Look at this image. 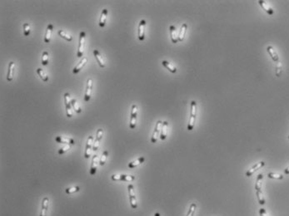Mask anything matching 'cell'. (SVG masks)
<instances>
[{
    "mask_svg": "<svg viewBox=\"0 0 289 216\" xmlns=\"http://www.w3.org/2000/svg\"><path fill=\"white\" fill-rule=\"evenodd\" d=\"M196 116H197V102L195 101H191V112H190V117L188 121V130L192 131L194 125H195Z\"/></svg>",
    "mask_w": 289,
    "mask_h": 216,
    "instance_id": "cell-1",
    "label": "cell"
},
{
    "mask_svg": "<svg viewBox=\"0 0 289 216\" xmlns=\"http://www.w3.org/2000/svg\"><path fill=\"white\" fill-rule=\"evenodd\" d=\"M268 177L270 179H275V180H282L283 179V175L281 174H277V173H273V172H270L268 174Z\"/></svg>",
    "mask_w": 289,
    "mask_h": 216,
    "instance_id": "cell-36",
    "label": "cell"
},
{
    "mask_svg": "<svg viewBox=\"0 0 289 216\" xmlns=\"http://www.w3.org/2000/svg\"><path fill=\"white\" fill-rule=\"evenodd\" d=\"M137 116H138V106L136 105H132V110H131V119H130V123H129L130 129L132 130L136 127Z\"/></svg>",
    "mask_w": 289,
    "mask_h": 216,
    "instance_id": "cell-4",
    "label": "cell"
},
{
    "mask_svg": "<svg viewBox=\"0 0 289 216\" xmlns=\"http://www.w3.org/2000/svg\"><path fill=\"white\" fill-rule=\"evenodd\" d=\"M103 129H98L97 131V136H96V139L94 142V147H93V150H94L95 152L98 150L99 148V143L101 141L102 138H103Z\"/></svg>",
    "mask_w": 289,
    "mask_h": 216,
    "instance_id": "cell-10",
    "label": "cell"
},
{
    "mask_svg": "<svg viewBox=\"0 0 289 216\" xmlns=\"http://www.w3.org/2000/svg\"><path fill=\"white\" fill-rule=\"evenodd\" d=\"M128 190H129V201H130L131 207H132V209H136L138 208V203H137L136 195H135V191H134V186L132 185H129Z\"/></svg>",
    "mask_w": 289,
    "mask_h": 216,
    "instance_id": "cell-2",
    "label": "cell"
},
{
    "mask_svg": "<svg viewBox=\"0 0 289 216\" xmlns=\"http://www.w3.org/2000/svg\"><path fill=\"white\" fill-rule=\"evenodd\" d=\"M94 55L95 57V58L97 60V62L99 64V66H101V67H105L106 66V64H105V62L103 58V57L100 54V52H98V50H94Z\"/></svg>",
    "mask_w": 289,
    "mask_h": 216,
    "instance_id": "cell-19",
    "label": "cell"
},
{
    "mask_svg": "<svg viewBox=\"0 0 289 216\" xmlns=\"http://www.w3.org/2000/svg\"><path fill=\"white\" fill-rule=\"evenodd\" d=\"M94 147V136H89L87 138V144H86V148H85V153H84V157L86 159H88L91 156L92 150Z\"/></svg>",
    "mask_w": 289,
    "mask_h": 216,
    "instance_id": "cell-7",
    "label": "cell"
},
{
    "mask_svg": "<svg viewBox=\"0 0 289 216\" xmlns=\"http://www.w3.org/2000/svg\"><path fill=\"white\" fill-rule=\"evenodd\" d=\"M52 29H53V26H52V24L50 23V24L48 25V27H47V30H46L45 37H44V42H45L46 43H49V42H50V40H51Z\"/></svg>",
    "mask_w": 289,
    "mask_h": 216,
    "instance_id": "cell-21",
    "label": "cell"
},
{
    "mask_svg": "<svg viewBox=\"0 0 289 216\" xmlns=\"http://www.w3.org/2000/svg\"><path fill=\"white\" fill-rule=\"evenodd\" d=\"M145 26H146V21L141 20L138 25V39L140 41H143L145 39Z\"/></svg>",
    "mask_w": 289,
    "mask_h": 216,
    "instance_id": "cell-12",
    "label": "cell"
},
{
    "mask_svg": "<svg viewBox=\"0 0 289 216\" xmlns=\"http://www.w3.org/2000/svg\"><path fill=\"white\" fill-rule=\"evenodd\" d=\"M259 215L260 216H268V213L266 211V209H259Z\"/></svg>",
    "mask_w": 289,
    "mask_h": 216,
    "instance_id": "cell-41",
    "label": "cell"
},
{
    "mask_svg": "<svg viewBox=\"0 0 289 216\" xmlns=\"http://www.w3.org/2000/svg\"><path fill=\"white\" fill-rule=\"evenodd\" d=\"M162 65L165 66L169 72H171L172 73H177V68L175 67L173 64H171L170 63H168L167 61H163L162 62Z\"/></svg>",
    "mask_w": 289,
    "mask_h": 216,
    "instance_id": "cell-27",
    "label": "cell"
},
{
    "mask_svg": "<svg viewBox=\"0 0 289 216\" xmlns=\"http://www.w3.org/2000/svg\"><path fill=\"white\" fill-rule=\"evenodd\" d=\"M256 195L258 197V203L261 205H264L265 203H266V199H265L264 195H263V193L262 191V190H256Z\"/></svg>",
    "mask_w": 289,
    "mask_h": 216,
    "instance_id": "cell-29",
    "label": "cell"
},
{
    "mask_svg": "<svg viewBox=\"0 0 289 216\" xmlns=\"http://www.w3.org/2000/svg\"><path fill=\"white\" fill-rule=\"evenodd\" d=\"M87 62V57H84V58H83V59L80 61V63H78V65H77V66H75L74 68H73V73H74V74L78 73L80 72L81 70H82V68H83V67H84V66L86 65Z\"/></svg>",
    "mask_w": 289,
    "mask_h": 216,
    "instance_id": "cell-22",
    "label": "cell"
},
{
    "mask_svg": "<svg viewBox=\"0 0 289 216\" xmlns=\"http://www.w3.org/2000/svg\"><path fill=\"white\" fill-rule=\"evenodd\" d=\"M49 205V199L48 197H44L42 200L41 205V211H40V216H47L48 209Z\"/></svg>",
    "mask_w": 289,
    "mask_h": 216,
    "instance_id": "cell-13",
    "label": "cell"
},
{
    "mask_svg": "<svg viewBox=\"0 0 289 216\" xmlns=\"http://www.w3.org/2000/svg\"><path fill=\"white\" fill-rule=\"evenodd\" d=\"M98 155H94L92 159V163H91L90 166V174L91 175H94L97 172V168H98Z\"/></svg>",
    "mask_w": 289,
    "mask_h": 216,
    "instance_id": "cell-15",
    "label": "cell"
},
{
    "mask_svg": "<svg viewBox=\"0 0 289 216\" xmlns=\"http://www.w3.org/2000/svg\"><path fill=\"white\" fill-rule=\"evenodd\" d=\"M275 73L276 76L278 77H281V75L282 73V63H280V61L278 62V63H276V66H275Z\"/></svg>",
    "mask_w": 289,
    "mask_h": 216,
    "instance_id": "cell-31",
    "label": "cell"
},
{
    "mask_svg": "<svg viewBox=\"0 0 289 216\" xmlns=\"http://www.w3.org/2000/svg\"><path fill=\"white\" fill-rule=\"evenodd\" d=\"M107 15H108V9L104 8L103 10L102 11L101 17H100V20H99V26L101 28H103L106 24V20H107Z\"/></svg>",
    "mask_w": 289,
    "mask_h": 216,
    "instance_id": "cell-25",
    "label": "cell"
},
{
    "mask_svg": "<svg viewBox=\"0 0 289 216\" xmlns=\"http://www.w3.org/2000/svg\"><path fill=\"white\" fill-rule=\"evenodd\" d=\"M112 180L114 181H127L131 182L135 180V176L128 174H113Z\"/></svg>",
    "mask_w": 289,
    "mask_h": 216,
    "instance_id": "cell-3",
    "label": "cell"
},
{
    "mask_svg": "<svg viewBox=\"0 0 289 216\" xmlns=\"http://www.w3.org/2000/svg\"><path fill=\"white\" fill-rule=\"evenodd\" d=\"M85 38L86 34L84 32H81L80 36H79V44H78V50L77 52V57H82L84 55V43H85Z\"/></svg>",
    "mask_w": 289,
    "mask_h": 216,
    "instance_id": "cell-5",
    "label": "cell"
},
{
    "mask_svg": "<svg viewBox=\"0 0 289 216\" xmlns=\"http://www.w3.org/2000/svg\"><path fill=\"white\" fill-rule=\"evenodd\" d=\"M167 127H168V123H167V122L165 121V122H163V127H162L160 133V139L162 140H164L167 138Z\"/></svg>",
    "mask_w": 289,
    "mask_h": 216,
    "instance_id": "cell-23",
    "label": "cell"
},
{
    "mask_svg": "<svg viewBox=\"0 0 289 216\" xmlns=\"http://www.w3.org/2000/svg\"><path fill=\"white\" fill-rule=\"evenodd\" d=\"M43 58H42V64L43 66H47L48 63H49V54L48 52H43Z\"/></svg>",
    "mask_w": 289,
    "mask_h": 216,
    "instance_id": "cell-37",
    "label": "cell"
},
{
    "mask_svg": "<svg viewBox=\"0 0 289 216\" xmlns=\"http://www.w3.org/2000/svg\"><path fill=\"white\" fill-rule=\"evenodd\" d=\"M37 73H38V76L40 77V78L42 79L43 82H48L49 81V77H48V75L46 74V73L41 68H38L37 69Z\"/></svg>",
    "mask_w": 289,
    "mask_h": 216,
    "instance_id": "cell-30",
    "label": "cell"
},
{
    "mask_svg": "<svg viewBox=\"0 0 289 216\" xmlns=\"http://www.w3.org/2000/svg\"><path fill=\"white\" fill-rule=\"evenodd\" d=\"M288 139H289V136H288Z\"/></svg>",
    "mask_w": 289,
    "mask_h": 216,
    "instance_id": "cell-44",
    "label": "cell"
},
{
    "mask_svg": "<svg viewBox=\"0 0 289 216\" xmlns=\"http://www.w3.org/2000/svg\"><path fill=\"white\" fill-rule=\"evenodd\" d=\"M262 180H263V174H258V177H257V181H256V184H255V190H262Z\"/></svg>",
    "mask_w": 289,
    "mask_h": 216,
    "instance_id": "cell-28",
    "label": "cell"
},
{
    "mask_svg": "<svg viewBox=\"0 0 289 216\" xmlns=\"http://www.w3.org/2000/svg\"><path fill=\"white\" fill-rule=\"evenodd\" d=\"M55 141L58 143H64V144L71 145V146L75 145L74 140L69 138V137H66V136H57L55 138Z\"/></svg>",
    "mask_w": 289,
    "mask_h": 216,
    "instance_id": "cell-14",
    "label": "cell"
},
{
    "mask_svg": "<svg viewBox=\"0 0 289 216\" xmlns=\"http://www.w3.org/2000/svg\"><path fill=\"white\" fill-rule=\"evenodd\" d=\"M14 67H15V63L14 62H10L9 65H8V75H7V80L8 82L14 79Z\"/></svg>",
    "mask_w": 289,
    "mask_h": 216,
    "instance_id": "cell-20",
    "label": "cell"
},
{
    "mask_svg": "<svg viewBox=\"0 0 289 216\" xmlns=\"http://www.w3.org/2000/svg\"><path fill=\"white\" fill-rule=\"evenodd\" d=\"M154 216H160V214H159V213H155Z\"/></svg>",
    "mask_w": 289,
    "mask_h": 216,
    "instance_id": "cell-43",
    "label": "cell"
},
{
    "mask_svg": "<svg viewBox=\"0 0 289 216\" xmlns=\"http://www.w3.org/2000/svg\"><path fill=\"white\" fill-rule=\"evenodd\" d=\"M70 100V95L69 93H65L64 94V102H65V106H66V112H67V116L68 118H71L73 116V110H72V103H71Z\"/></svg>",
    "mask_w": 289,
    "mask_h": 216,
    "instance_id": "cell-6",
    "label": "cell"
},
{
    "mask_svg": "<svg viewBox=\"0 0 289 216\" xmlns=\"http://www.w3.org/2000/svg\"><path fill=\"white\" fill-rule=\"evenodd\" d=\"M70 149H71V145H66V146H64L63 148H61L60 150H59V155H63V154L66 153L67 151H68Z\"/></svg>",
    "mask_w": 289,
    "mask_h": 216,
    "instance_id": "cell-39",
    "label": "cell"
},
{
    "mask_svg": "<svg viewBox=\"0 0 289 216\" xmlns=\"http://www.w3.org/2000/svg\"><path fill=\"white\" fill-rule=\"evenodd\" d=\"M162 127H163V122H161V121H157V123H156V126H155L154 131H153V136H152V138H151V142L152 143L157 142V137L159 136V134H160Z\"/></svg>",
    "mask_w": 289,
    "mask_h": 216,
    "instance_id": "cell-8",
    "label": "cell"
},
{
    "mask_svg": "<svg viewBox=\"0 0 289 216\" xmlns=\"http://www.w3.org/2000/svg\"><path fill=\"white\" fill-rule=\"evenodd\" d=\"M169 31H170L171 40H172V42H173V43H177V42H178V36L176 27L173 26V25H171L170 27H169Z\"/></svg>",
    "mask_w": 289,
    "mask_h": 216,
    "instance_id": "cell-18",
    "label": "cell"
},
{
    "mask_svg": "<svg viewBox=\"0 0 289 216\" xmlns=\"http://www.w3.org/2000/svg\"><path fill=\"white\" fill-rule=\"evenodd\" d=\"M284 174H289V165L286 168L285 170H284Z\"/></svg>",
    "mask_w": 289,
    "mask_h": 216,
    "instance_id": "cell-42",
    "label": "cell"
},
{
    "mask_svg": "<svg viewBox=\"0 0 289 216\" xmlns=\"http://www.w3.org/2000/svg\"><path fill=\"white\" fill-rule=\"evenodd\" d=\"M108 150H105L103 152L102 154L101 157H100V160H99V165L103 166V165H104L105 163H106V160H107V158H108Z\"/></svg>",
    "mask_w": 289,
    "mask_h": 216,
    "instance_id": "cell-35",
    "label": "cell"
},
{
    "mask_svg": "<svg viewBox=\"0 0 289 216\" xmlns=\"http://www.w3.org/2000/svg\"><path fill=\"white\" fill-rule=\"evenodd\" d=\"M24 36H28V35L30 34V26L28 23H24Z\"/></svg>",
    "mask_w": 289,
    "mask_h": 216,
    "instance_id": "cell-40",
    "label": "cell"
},
{
    "mask_svg": "<svg viewBox=\"0 0 289 216\" xmlns=\"http://www.w3.org/2000/svg\"><path fill=\"white\" fill-rule=\"evenodd\" d=\"M144 161H145V158H144V157H139L138 159H137V160L130 162V163L128 165V166H129V168H130V169H132V168L137 167V166L139 165L143 164Z\"/></svg>",
    "mask_w": 289,
    "mask_h": 216,
    "instance_id": "cell-24",
    "label": "cell"
},
{
    "mask_svg": "<svg viewBox=\"0 0 289 216\" xmlns=\"http://www.w3.org/2000/svg\"><path fill=\"white\" fill-rule=\"evenodd\" d=\"M80 190V188L78 187V186H75V187H71V188H67L65 190V192H66L67 194H73V193H75V192H78Z\"/></svg>",
    "mask_w": 289,
    "mask_h": 216,
    "instance_id": "cell-38",
    "label": "cell"
},
{
    "mask_svg": "<svg viewBox=\"0 0 289 216\" xmlns=\"http://www.w3.org/2000/svg\"><path fill=\"white\" fill-rule=\"evenodd\" d=\"M187 28H188V25L186 24V23H183V24L181 26L180 31H179V33H178V41H179V42L183 41L185 34H186V31H187Z\"/></svg>",
    "mask_w": 289,
    "mask_h": 216,
    "instance_id": "cell-26",
    "label": "cell"
},
{
    "mask_svg": "<svg viewBox=\"0 0 289 216\" xmlns=\"http://www.w3.org/2000/svg\"><path fill=\"white\" fill-rule=\"evenodd\" d=\"M196 209H197V204L196 203H192L186 216H193L196 212Z\"/></svg>",
    "mask_w": 289,
    "mask_h": 216,
    "instance_id": "cell-32",
    "label": "cell"
},
{
    "mask_svg": "<svg viewBox=\"0 0 289 216\" xmlns=\"http://www.w3.org/2000/svg\"><path fill=\"white\" fill-rule=\"evenodd\" d=\"M59 35L61 38H63L67 41H68V42H71L72 40H73V37L72 36H70L66 32L63 31V30H59Z\"/></svg>",
    "mask_w": 289,
    "mask_h": 216,
    "instance_id": "cell-34",
    "label": "cell"
},
{
    "mask_svg": "<svg viewBox=\"0 0 289 216\" xmlns=\"http://www.w3.org/2000/svg\"><path fill=\"white\" fill-rule=\"evenodd\" d=\"M265 165H266L265 161H260V162H258V163H256V164L253 165H252V167L250 168L247 172H246V176H247V177H250V176H252V175L254 174L256 171H258V170H260L261 168L263 167Z\"/></svg>",
    "mask_w": 289,
    "mask_h": 216,
    "instance_id": "cell-9",
    "label": "cell"
},
{
    "mask_svg": "<svg viewBox=\"0 0 289 216\" xmlns=\"http://www.w3.org/2000/svg\"><path fill=\"white\" fill-rule=\"evenodd\" d=\"M258 4L259 5L261 6L262 8L263 9V10L268 14V15H273L274 14V11L272 10V8L268 4H267V2H265V1H262V0H259L258 1Z\"/></svg>",
    "mask_w": 289,
    "mask_h": 216,
    "instance_id": "cell-17",
    "label": "cell"
},
{
    "mask_svg": "<svg viewBox=\"0 0 289 216\" xmlns=\"http://www.w3.org/2000/svg\"><path fill=\"white\" fill-rule=\"evenodd\" d=\"M71 103H72V106H73V110H74L77 113H81V112H82V109H81V107L79 106V105L76 99H72Z\"/></svg>",
    "mask_w": 289,
    "mask_h": 216,
    "instance_id": "cell-33",
    "label": "cell"
},
{
    "mask_svg": "<svg viewBox=\"0 0 289 216\" xmlns=\"http://www.w3.org/2000/svg\"><path fill=\"white\" fill-rule=\"evenodd\" d=\"M267 51H268V54L270 55V57H271V58H272L273 62H275V63L279 62L278 54V52H276L275 50H274L273 47H272V46H268V48H267Z\"/></svg>",
    "mask_w": 289,
    "mask_h": 216,
    "instance_id": "cell-16",
    "label": "cell"
},
{
    "mask_svg": "<svg viewBox=\"0 0 289 216\" xmlns=\"http://www.w3.org/2000/svg\"><path fill=\"white\" fill-rule=\"evenodd\" d=\"M92 89H93V79L89 78V79H87V89H86V92H85V96H84V101H88L90 100L91 95H92Z\"/></svg>",
    "mask_w": 289,
    "mask_h": 216,
    "instance_id": "cell-11",
    "label": "cell"
}]
</instances>
